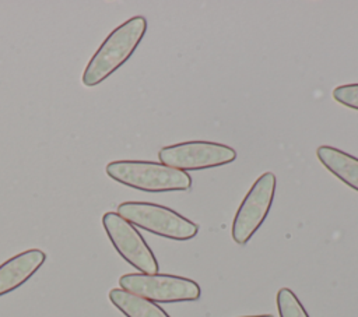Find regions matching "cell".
Returning a JSON list of instances; mask_svg holds the SVG:
<instances>
[{"label": "cell", "instance_id": "cell-1", "mask_svg": "<svg viewBox=\"0 0 358 317\" xmlns=\"http://www.w3.org/2000/svg\"><path fill=\"white\" fill-rule=\"evenodd\" d=\"M145 31L147 20L143 15L131 17L116 27L90 59L83 73V84L95 87L122 67L140 45Z\"/></svg>", "mask_w": 358, "mask_h": 317}, {"label": "cell", "instance_id": "cell-2", "mask_svg": "<svg viewBox=\"0 0 358 317\" xmlns=\"http://www.w3.org/2000/svg\"><path fill=\"white\" fill-rule=\"evenodd\" d=\"M106 175L123 186L148 193L183 191L192 186L187 172L152 161H113L106 165Z\"/></svg>", "mask_w": 358, "mask_h": 317}, {"label": "cell", "instance_id": "cell-3", "mask_svg": "<svg viewBox=\"0 0 358 317\" xmlns=\"http://www.w3.org/2000/svg\"><path fill=\"white\" fill-rule=\"evenodd\" d=\"M117 214L134 226L172 240H189L199 232L197 223L155 202L124 201L117 205Z\"/></svg>", "mask_w": 358, "mask_h": 317}, {"label": "cell", "instance_id": "cell-4", "mask_svg": "<svg viewBox=\"0 0 358 317\" xmlns=\"http://www.w3.org/2000/svg\"><path fill=\"white\" fill-rule=\"evenodd\" d=\"M119 285L120 289L158 303L193 302L201 295L196 281L171 274H124L119 278Z\"/></svg>", "mask_w": 358, "mask_h": 317}, {"label": "cell", "instance_id": "cell-5", "mask_svg": "<svg viewBox=\"0 0 358 317\" xmlns=\"http://www.w3.org/2000/svg\"><path fill=\"white\" fill-rule=\"evenodd\" d=\"M159 162L179 170H201L222 166L236 159V151L229 145L213 141H185L162 147Z\"/></svg>", "mask_w": 358, "mask_h": 317}, {"label": "cell", "instance_id": "cell-6", "mask_svg": "<svg viewBox=\"0 0 358 317\" xmlns=\"http://www.w3.org/2000/svg\"><path fill=\"white\" fill-rule=\"evenodd\" d=\"M275 183V175L273 172H264L252 184L232 222L231 233L235 243L246 244L264 222L273 204Z\"/></svg>", "mask_w": 358, "mask_h": 317}, {"label": "cell", "instance_id": "cell-7", "mask_svg": "<svg viewBox=\"0 0 358 317\" xmlns=\"http://www.w3.org/2000/svg\"><path fill=\"white\" fill-rule=\"evenodd\" d=\"M102 225L110 243L123 260L143 274L158 272V261L134 225L112 211L103 214Z\"/></svg>", "mask_w": 358, "mask_h": 317}, {"label": "cell", "instance_id": "cell-8", "mask_svg": "<svg viewBox=\"0 0 358 317\" xmlns=\"http://www.w3.org/2000/svg\"><path fill=\"white\" fill-rule=\"evenodd\" d=\"M46 254L39 249H29L8 258L0 265V296L25 283L45 263Z\"/></svg>", "mask_w": 358, "mask_h": 317}, {"label": "cell", "instance_id": "cell-9", "mask_svg": "<svg viewBox=\"0 0 358 317\" xmlns=\"http://www.w3.org/2000/svg\"><path fill=\"white\" fill-rule=\"evenodd\" d=\"M320 163L338 180L358 191V158L336 147L320 145L316 149Z\"/></svg>", "mask_w": 358, "mask_h": 317}, {"label": "cell", "instance_id": "cell-10", "mask_svg": "<svg viewBox=\"0 0 358 317\" xmlns=\"http://www.w3.org/2000/svg\"><path fill=\"white\" fill-rule=\"evenodd\" d=\"M109 300L126 317H171L155 302L120 288H115L109 292Z\"/></svg>", "mask_w": 358, "mask_h": 317}, {"label": "cell", "instance_id": "cell-11", "mask_svg": "<svg viewBox=\"0 0 358 317\" xmlns=\"http://www.w3.org/2000/svg\"><path fill=\"white\" fill-rule=\"evenodd\" d=\"M275 302L280 317H309L303 304L289 288L278 289Z\"/></svg>", "mask_w": 358, "mask_h": 317}, {"label": "cell", "instance_id": "cell-12", "mask_svg": "<svg viewBox=\"0 0 358 317\" xmlns=\"http://www.w3.org/2000/svg\"><path fill=\"white\" fill-rule=\"evenodd\" d=\"M333 99L340 105L358 110V82L338 85L331 92Z\"/></svg>", "mask_w": 358, "mask_h": 317}, {"label": "cell", "instance_id": "cell-13", "mask_svg": "<svg viewBox=\"0 0 358 317\" xmlns=\"http://www.w3.org/2000/svg\"><path fill=\"white\" fill-rule=\"evenodd\" d=\"M243 317H273L271 314H257V316H243Z\"/></svg>", "mask_w": 358, "mask_h": 317}]
</instances>
